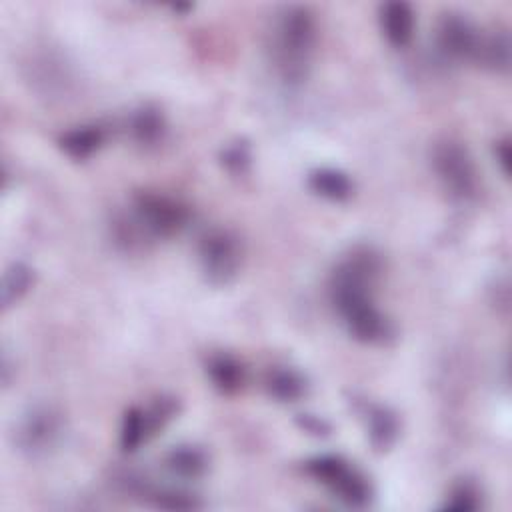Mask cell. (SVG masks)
Returning a JSON list of instances; mask_svg holds the SVG:
<instances>
[{
    "instance_id": "cell-2",
    "label": "cell",
    "mask_w": 512,
    "mask_h": 512,
    "mask_svg": "<svg viewBox=\"0 0 512 512\" xmlns=\"http://www.w3.org/2000/svg\"><path fill=\"white\" fill-rule=\"evenodd\" d=\"M316 18L306 6H284L272 28V60L288 86H300L312 66L316 50Z\"/></svg>"
},
{
    "instance_id": "cell-5",
    "label": "cell",
    "mask_w": 512,
    "mask_h": 512,
    "mask_svg": "<svg viewBox=\"0 0 512 512\" xmlns=\"http://www.w3.org/2000/svg\"><path fill=\"white\" fill-rule=\"evenodd\" d=\"M432 170L444 190L462 202H468L478 192V170L466 146L456 140L436 142L432 148Z\"/></svg>"
},
{
    "instance_id": "cell-17",
    "label": "cell",
    "mask_w": 512,
    "mask_h": 512,
    "mask_svg": "<svg viewBox=\"0 0 512 512\" xmlns=\"http://www.w3.org/2000/svg\"><path fill=\"white\" fill-rule=\"evenodd\" d=\"M130 132L138 144L156 146L158 142H162L166 132V122L162 112L152 104L140 106L138 110H134L130 118Z\"/></svg>"
},
{
    "instance_id": "cell-3",
    "label": "cell",
    "mask_w": 512,
    "mask_h": 512,
    "mask_svg": "<svg viewBox=\"0 0 512 512\" xmlns=\"http://www.w3.org/2000/svg\"><path fill=\"white\" fill-rule=\"evenodd\" d=\"M304 472L322 486H326L346 506L362 508L372 500V486L368 478L342 456H314L306 460Z\"/></svg>"
},
{
    "instance_id": "cell-16",
    "label": "cell",
    "mask_w": 512,
    "mask_h": 512,
    "mask_svg": "<svg viewBox=\"0 0 512 512\" xmlns=\"http://www.w3.org/2000/svg\"><path fill=\"white\" fill-rule=\"evenodd\" d=\"M104 128L98 124L78 126L60 136V148L74 160H86L104 144Z\"/></svg>"
},
{
    "instance_id": "cell-9",
    "label": "cell",
    "mask_w": 512,
    "mask_h": 512,
    "mask_svg": "<svg viewBox=\"0 0 512 512\" xmlns=\"http://www.w3.org/2000/svg\"><path fill=\"white\" fill-rule=\"evenodd\" d=\"M436 44L446 58L476 60L482 44V34L464 14L448 12L438 22Z\"/></svg>"
},
{
    "instance_id": "cell-7",
    "label": "cell",
    "mask_w": 512,
    "mask_h": 512,
    "mask_svg": "<svg viewBox=\"0 0 512 512\" xmlns=\"http://www.w3.org/2000/svg\"><path fill=\"white\" fill-rule=\"evenodd\" d=\"M64 432L62 414L46 404L32 406L20 420L16 442L30 456H42L54 448Z\"/></svg>"
},
{
    "instance_id": "cell-24",
    "label": "cell",
    "mask_w": 512,
    "mask_h": 512,
    "mask_svg": "<svg viewBox=\"0 0 512 512\" xmlns=\"http://www.w3.org/2000/svg\"><path fill=\"white\" fill-rule=\"evenodd\" d=\"M302 426L306 428V430H310V432H328V426H324L318 418H314V416H304V420H302Z\"/></svg>"
},
{
    "instance_id": "cell-10",
    "label": "cell",
    "mask_w": 512,
    "mask_h": 512,
    "mask_svg": "<svg viewBox=\"0 0 512 512\" xmlns=\"http://www.w3.org/2000/svg\"><path fill=\"white\" fill-rule=\"evenodd\" d=\"M380 28L394 48H404L414 36V12L408 2H386L380 6Z\"/></svg>"
},
{
    "instance_id": "cell-11",
    "label": "cell",
    "mask_w": 512,
    "mask_h": 512,
    "mask_svg": "<svg viewBox=\"0 0 512 512\" xmlns=\"http://www.w3.org/2000/svg\"><path fill=\"white\" fill-rule=\"evenodd\" d=\"M206 374L212 386L222 394H236L246 380V370L232 354L218 352L212 354L206 362Z\"/></svg>"
},
{
    "instance_id": "cell-14",
    "label": "cell",
    "mask_w": 512,
    "mask_h": 512,
    "mask_svg": "<svg viewBox=\"0 0 512 512\" xmlns=\"http://www.w3.org/2000/svg\"><path fill=\"white\" fill-rule=\"evenodd\" d=\"M266 390L278 402H296L306 394V378L292 366H272L264 378Z\"/></svg>"
},
{
    "instance_id": "cell-6",
    "label": "cell",
    "mask_w": 512,
    "mask_h": 512,
    "mask_svg": "<svg viewBox=\"0 0 512 512\" xmlns=\"http://www.w3.org/2000/svg\"><path fill=\"white\" fill-rule=\"evenodd\" d=\"M242 256V242L228 228H210L198 242L202 274L214 286H226L238 276Z\"/></svg>"
},
{
    "instance_id": "cell-20",
    "label": "cell",
    "mask_w": 512,
    "mask_h": 512,
    "mask_svg": "<svg viewBox=\"0 0 512 512\" xmlns=\"http://www.w3.org/2000/svg\"><path fill=\"white\" fill-rule=\"evenodd\" d=\"M450 498L444 504V510H452V512H470L476 510L480 506V494L476 490L474 484L470 482H460L452 488V492L448 494Z\"/></svg>"
},
{
    "instance_id": "cell-1",
    "label": "cell",
    "mask_w": 512,
    "mask_h": 512,
    "mask_svg": "<svg viewBox=\"0 0 512 512\" xmlns=\"http://www.w3.org/2000/svg\"><path fill=\"white\" fill-rule=\"evenodd\" d=\"M380 268L372 248L356 246L330 274V300L350 336L364 344H384L392 336V324L374 300Z\"/></svg>"
},
{
    "instance_id": "cell-19",
    "label": "cell",
    "mask_w": 512,
    "mask_h": 512,
    "mask_svg": "<svg viewBox=\"0 0 512 512\" xmlns=\"http://www.w3.org/2000/svg\"><path fill=\"white\" fill-rule=\"evenodd\" d=\"M34 284V272L24 262H14L2 278V306H14Z\"/></svg>"
},
{
    "instance_id": "cell-13",
    "label": "cell",
    "mask_w": 512,
    "mask_h": 512,
    "mask_svg": "<svg viewBox=\"0 0 512 512\" xmlns=\"http://www.w3.org/2000/svg\"><path fill=\"white\" fill-rule=\"evenodd\" d=\"M308 188L330 202H344L354 194V182L338 168H316L308 174Z\"/></svg>"
},
{
    "instance_id": "cell-22",
    "label": "cell",
    "mask_w": 512,
    "mask_h": 512,
    "mask_svg": "<svg viewBox=\"0 0 512 512\" xmlns=\"http://www.w3.org/2000/svg\"><path fill=\"white\" fill-rule=\"evenodd\" d=\"M154 504L158 508H168V510H190L200 506L194 498H190V494H184L180 490H162L154 494Z\"/></svg>"
},
{
    "instance_id": "cell-12",
    "label": "cell",
    "mask_w": 512,
    "mask_h": 512,
    "mask_svg": "<svg viewBox=\"0 0 512 512\" xmlns=\"http://www.w3.org/2000/svg\"><path fill=\"white\" fill-rule=\"evenodd\" d=\"M364 420H366V430L372 446L376 450H386L390 448L400 432V424L396 414L380 404H364Z\"/></svg>"
},
{
    "instance_id": "cell-23",
    "label": "cell",
    "mask_w": 512,
    "mask_h": 512,
    "mask_svg": "<svg viewBox=\"0 0 512 512\" xmlns=\"http://www.w3.org/2000/svg\"><path fill=\"white\" fill-rule=\"evenodd\" d=\"M494 158L500 166V172L508 174V164H510V140L508 138L494 142Z\"/></svg>"
},
{
    "instance_id": "cell-21",
    "label": "cell",
    "mask_w": 512,
    "mask_h": 512,
    "mask_svg": "<svg viewBox=\"0 0 512 512\" xmlns=\"http://www.w3.org/2000/svg\"><path fill=\"white\" fill-rule=\"evenodd\" d=\"M252 154H250V146L244 140H236L232 144H228L222 150V164L232 172V174H244L246 168L250 166Z\"/></svg>"
},
{
    "instance_id": "cell-4",
    "label": "cell",
    "mask_w": 512,
    "mask_h": 512,
    "mask_svg": "<svg viewBox=\"0 0 512 512\" xmlns=\"http://www.w3.org/2000/svg\"><path fill=\"white\" fill-rule=\"evenodd\" d=\"M132 216L136 226L154 238L180 234L190 222V208L168 194L142 190L132 198Z\"/></svg>"
},
{
    "instance_id": "cell-8",
    "label": "cell",
    "mask_w": 512,
    "mask_h": 512,
    "mask_svg": "<svg viewBox=\"0 0 512 512\" xmlns=\"http://www.w3.org/2000/svg\"><path fill=\"white\" fill-rule=\"evenodd\" d=\"M174 414H176V402L172 398H160L148 408L134 406L126 410L120 424V448L124 452H136Z\"/></svg>"
},
{
    "instance_id": "cell-15",
    "label": "cell",
    "mask_w": 512,
    "mask_h": 512,
    "mask_svg": "<svg viewBox=\"0 0 512 512\" xmlns=\"http://www.w3.org/2000/svg\"><path fill=\"white\" fill-rule=\"evenodd\" d=\"M166 468L186 480H196L200 478L206 470H208V456L202 448L194 446V444H180L174 446L166 458Z\"/></svg>"
},
{
    "instance_id": "cell-18",
    "label": "cell",
    "mask_w": 512,
    "mask_h": 512,
    "mask_svg": "<svg viewBox=\"0 0 512 512\" xmlns=\"http://www.w3.org/2000/svg\"><path fill=\"white\" fill-rule=\"evenodd\" d=\"M476 62H480L486 68L500 72V74L508 72V68H510V36H508V32L498 30L488 38L482 36V44H480Z\"/></svg>"
}]
</instances>
